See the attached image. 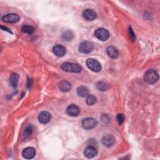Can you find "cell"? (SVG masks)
Segmentation results:
<instances>
[{
  "mask_svg": "<svg viewBox=\"0 0 160 160\" xmlns=\"http://www.w3.org/2000/svg\"><path fill=\"white\" fill-rule=\"evenodd\" d=\"M21 30L24 33H26V34H31L34 31V28L30 25L26 24V25L22 26V27L21 28Z\"/></svg>",
  "mask_w": 160,
  "mask_h": 160,
  "instance_id": "22",
  "label": "cell"
},
{
  "mask_svg": "<svg viewBox=\"0 0 160 160\" xmlns=\"http://www.w3.org/2000/svg\"><path fill=\"white\" fill-rule=\"evenodd\" d=\"M115 142V138L111 134H108L104 136L102 138V143L108 147L112 146Z\"/></svg>",
  "mask_w": 160,
  "mask_h": 160,
  "instance_id": "14",
  "label": "cell"
},
{
  "mask_svg": "<svg viewBox=\"0 0 160 160\" xmlns=\"http://www.w3.org/2000/svg\"><path fill=\"white\" fill-rule=\"evenodd\" d=\"M98 154L97 149L93 146H88L86 147L84 151V156L88 158H92Z\"/></svg>",
  "mask_w": 160,
  "mask_h": 160,
  "instance_id": "8",
  "label": "cell"
},
{
  "mask_svg": "<svg viewBox=\"0 0 160 160\" xmlns=\"http://www.w3.org/2000/svg\"><path fill=\"white\" fill-rule=\"evenodd\" d=\"M129 39H131V41H134L136 39V36H135V34L133 31V30L132 29V28L131 27L129 28Z\"/></svg>",
  "mask_w": 160,
  "mask_h": 160,
  "instance_id": "24",
  "label": "cell"
},
{
  "mask_svg": "<svg viewBox=\"0 0 160 160\" xmlns=\"http://www.w3.org/2000/svg\"><path fill=\"white\" fill-rule=\"evenodd\" d=\"M117 120L119 125L122 124L124 120V116L122 114H118L117 116Z\"/></svg>",
  "mask_w": 160,
  "mask_h": 160,
  "instance_id": "25",
  "label": "cell"
},
{
  "mask_svg": "<svg viewBox=\"0 0 160 160\" xmlns=\"http://www.w3.org/2000/svg\"><path fill=\"white\" fill-rule=\"evenodd\" d=\"M97 99L94 96L92 95H89L86 100V102L87 103V104L91 106V105H93L96 102Z\"/></svg>",
  "mask_w": 160,
  "mask_h": 160,
  "instance_id": "23",
  "label": "cell"
},
{
  "mask_svg": "<svg viewBox=\"0 0 160 160\" xmlns=\"http://www.w3.org/2000/svg\"><path fill=\"white\" fill-rule=\"evenodd\" d=\"M66 112L71 116H78L80 114V109L75 104H71L68 106Z\"/></svg>",
  "mask_w": 160,
  "mask_h": 160,
  "instance_id": "12",
  "label": "cell"
},
{
  "mask_svg": "<svg viewBox=\"0 0 160 160\" xmlns=\"http://www.w3.org/2000/svg\"><path fill=\"white\" fill-rule=\"evenodd\" d=\"M82 16L86 20L90 21L94 20L96 18L97 15L96 12L92 9H86L83 11Z\"/></svg>",
  "mask_w": 160,
  "mask_h": 160,
  "instance_id": "9",
  "label": "cell"
},
{
  "mask_svg": "<svg viewBox=\"0 0 160 160\" xmlns=\"http://www.w3.org/2000/svg\"><path fill=\"white\" fill-rule=\"evenodd\" d=\"M93 44L88 41L82 42L79 46V50L81 52L84 54H89L93 50Z\"/></svg>",
  "mask_w": 160,
  "mask_h": 160,
  "instance_id": "3",
  "label": "cell"
},
{
  "mask_svg": "<svg viewBox=\"0 0 160 160\" xmlns=\"http://www.w3.org/2000/svg\"><path fill=\"white\" fill-rule=\"evenodd\" d=\"M88 68L94 72H99L101 70V64L96 59L89 58L86 61Z\"/></svg>",
  "mask_w": 160,
  "mask_h": 160,
  "instance_id": "4",
  "label": "cell"
},
{
  "mask_svg": "<svg viewBox=\"0 0 160 160\" xmlns=\"http://www.w3.org/2000/svg\"><path fill=\"white\" fill-rule=\"evenodd\" d=\"M19 15L14 13L8 14L2 18V21L8 23H16L19 21Z\"/></svg>",
  "mask_w": 160,
  "mask_h": 160,
  "instance_id": "7",
  "label": "cell"
},
{
  "mask_svg": "<svg viewBox=\"0 0 160 160\" xmlns=\"http://www.w3.org/2000/svg\"><path fill=\"white\" fill-rule=\"evenodd\" d=\"M51 114L48 111H42L38 115L39 122L41 124H46L51 119Z\"/></svg>",
  "mask_w": 160,
  "mask_h": 160,
  "instance_id": "11",
  "label": "cell"
},
{
  "mask_svg": "<svg viewBox=\"0 0 160 160\" xmlns=\"http://www.w3.org/2000/svg\"><path fill=\"white\" fill-rule=\"evenodd\" d=\"M95 36L102 41H105L108 40L109 38V33L108 31L104 28H98L94 32Z\"/></svg>",
  "mask_w": 160,
  "mask_h": 160,
  "instance_id": "5",
  "label": "cell"
},
{
  "mask_svg": "<svg viewBox=\"0 0 160 160\" xmlns=\"http://www.w3.org/2000/svg\"><path fill=\"white\" fill-rule=\"evenodd\" d=\"M144 79L147 83L152 84L158 81L159 74L155 70L149 69L145 72Z\"/></svg>",
  "mask_w": 160,
  "mask_h": 160,
  "instance_id": "1",
  "label": "cell"
},
{
  "mask_svg": "<svg viewBox=\"0 0 160 160\" xmlns=\"http://www.w3.org/2000/svg\"><path fill=\"white\" fill-rule=\"evenodd\" d=\"M62 38L64 41H71L74 38V34L71 31H67L63 33Z\"/></svg>",
  "mask_w": 160,
  "mask_h": 160,
  "instance_id": "20",
  "label": "cell"
},
{
  "mask_svg": "<svg viewBox=\"0 0 160 160\" xmlns=\"http://www.w3.org/2000/svg\"><path fill=\"white\" fill-rule=\"evenodd\" d=\"M1 28L2 29H3L4 31H7L9 32H11V31H9V29H8L6 27H4V26H1Z\"/></svg>",
  "mask_w": 160,
  "mask_h": 160,
  "instance_id": "26",
  "label": "cell"
},
{
  "mask_svg": "<svg viewBox=\"0 0 160 160\" xmlns=\"http://www.w3.org/2000/svg\"><path fill=\"white\" fill-rule=\"evenodd\" d=\"M59 88L62 92H68L71 88V85L67 81H62L59 83Z\"/></svg>",
  "mask_w": 160,
  "mask_h": 160,
  "instance_id": "16",
  "label": "cell"
},
{
  "mask_svg": "<svg viewBox=\"0 0 160 160\" xmlns=\"http://www.w3.org/2000/svg\"><path fill=\"white\" fill-rule=\"evenodd\" d=\"M96 88L100 91H105L108 89V85L104 81H99L96 84Z\"/></svg>",
  "mask_w": 160,
  "mask_h": 160,
  "instance_id": "21",
  "label": "cell"
},
{
  "mask_svg": "<svg viewBox=\"0 0 160 160\" xmlns=\"http://www.w3.org/2000/svg\"><path fill=\"white\" fill-rule=\"evenodd\" d=\"M106 52L110 58H113V59H116V58H118V56H119V52H118V49L116 48H114V46L108 47V48L106 49Z\"/></svg>",
  "mask_w": 160,
  "mask_h": 160,
  "instance_id": "15",
  "label": "cell"
},
{
  "mask_svg": "<svg viewBox=\"0 0 160 160\" xmlns=\"http://www.w3.org/2000/svg\"><path fill=\"white\" fill-rule=\"evenodd\" d=\"M61 69L66 72H79L81 71L82 68L77 64H74V63H72V62H64L61 64Z\"/></svg>",
  "mask_w": 160,
  "mask_h": 160,
  "instance_id": "2",
  "label": "cell"
},
{
  "mask_svg": "<svg viewBox=\"0 0 160 160\" xmlns=\"http://www.w3.org/2000/svg\"><path fill=\"white\" fill-rule=\"evenodd\" d=\"M28 82H29V83L28 84V88H29L32 84V79H29Z\"/></svg>",
  "mask_w": 160,
  "mask_h": 160,
  "instance_id": "27",
  "label": "cell"
},
{
  "mask_svg": "<svg viewBox=\"0 0 160 160\" xmlns=\"http://www.w3.org/2000/svg\"><path fill=\"white\" fill-rule=\"evenodd\" d=\"M19 80V75L16 73H12L9 77V84L10 85L15 88L17 87Z\"/></svg>",
  "mask_w": 160,
  "mask_h": 160,
  "instance_id": "17",
  "label": "cell"
},
{
  "mask_svg": "<svg viewBox=\"0 0 160 160\" xmlns=\"http://www.w3.org/2000/svg\"><path fill=\"white\" fill-rule=\"evenodd\" d=\"M97 125V121L92 118H86L82 121V126L85 129H91Z\"/></svg>",
  "mask_w": 160,
  "mask_h": 160,
  "instance_id": "6",
  "label": "cell"
},
{
  "mask_svg": "<svg viewBox=\"0 0 160 160\" xmlns=\"http://www.w3.org/2000/svg\"><path fill=\"white\" fill-rule=\"evenodd\" d=\"M52 51L56 56L61 57V56H63L64 55H65V54L66 52V49L65 47H64L63 46L60 45V44H57L53 47Z\"/></svg>",
  "mask_w": 160,
  "mask_h": 160,
  "instance_id": "13",
  "label": "cell"
},
{
  "mask_svg": "<svg viewBox=\"0 0 160 160\" xmlns=\"http://www.w3.org/2000/svg\"><path fill=\"white\" fill-rule=\"evenodd\" d=\"M22 155L23 158H24L25 159H30L33 158L35 156L36 151H35L34 148H33L32 147H28L22 151Z\"/></svg>",
  "mask_w": 160,
  "mask_h": 160,
  "instance_id": "10",
  "label": "cell"
},
{
  "mask_svg": "<svg viewBox=\"0 0 160 160\" xmlns=\"http://www.w3.org/2000/svg\"><path fill=\"white\" fill-rule=\"evenodd\" d=\"M33 130V126L31 124H29L26 128L24 129V131L23 132V138L24 139L28 138L32 134Z\"/></svg>",
  "mask_w": 160,
  "mask_h": 160,
  "instance_id": "19",
  "label": "cell"
},
{
  "mask_svg": "<svg viewBox=\"0 0 160 160\" xmlns=\"http://www.w3.org/2000/svg\"><path fill=\"white\" fill-rule=\"evenodd\" d=\"M77 94L79 96L84 98L88 96L89 94V91L86 87L81 86L77 88Z\"/></svg>",
  "mask_w": 160,
  "mask_h": 160,
  "instance_id": "18",
  "label": "cell"
}]
</instances>
